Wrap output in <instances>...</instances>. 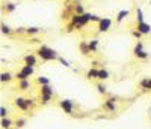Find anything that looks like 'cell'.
<instances>
[{
    "label": "cell",
    "mask_w": 151,
    "mask_h": 129,
    "mask_svg": "<svg viewBox=\"0 0 151 129\" xmlns=\"http://www.w3.org/2000/svg\"><path fill=\"white\" fill-rule=\"evenodd\" d=\"M36 56L40 57L42 62H52V60H58L59 59L56 51L53 48L47 47V45H41L40 48H38L36 50Z\"/></svg>",
    "instance_id": "cell-1"
},
{
    "label": "cell",
    "mask_w": 151,
    "mask_h": 129,
    "mask_svg": "<svg viewBox=\"0 0 151 129\" xmlns=\"http://www.w3.org/2000/svg\"><path fill=\"white\" fill-rule=\"evenodd\" d=\"M112 20L110 18H107V17H103L101 20L98 21V32H101V33H106V32H109L110 30V27H112Z\"/></svg>",
    "instance_id": "cell-2"
},
{
    "label": "cell",
    "mask_w": 151,
    "mask_h": 129,
    "mask_svg": "<svg viewBox=\"0 0 151 129\" xmlns=\"http://www.w3.org/2000/svg\"><path fill=\"white\" fill-rule=\"evenodd\" d=\"M133 54H134V57H137V59H147V57H148V53L144 50V44H142V42H137V44L134 45Z\"/></svg>",
    "instance_id": "cell-3"
},
{
    "label": "cell",
    "mask_w": 151,
    "mask_h": 129,
    "mask_svg": "<svg viewBox=\"0 0 151 129\" xmlns=\"http://www.w3.org/2000/svg\"><path fill=\"white\" fill-rule=\"evenodd\" d=\"M59 107L64 110V113H67V114H73V110H74L73 101H70V99H62V101H59Z\"/></svg>",
    "instance_id": "cell-4"
},
{
    "label": "cell",
    "mask_w": 151,
    "mask_h": 129,
    "mask_svg": "<svg viewBox=\"0 0 151 129\" xmlns=\"http://www.w3.org/2000/svg\"><path fill=\"white\" fill-rule=\"evenodd\" d=\"M15 107L20 108L21 111H27L29 110V104L26 98H15Z\"/></svg>",
    "instance_id": "cell-5"
},
{
    "label": "cell",
    "mask_w": 151,
    "mask_h": 129,
    "mask_svg": "<svg viewBox=\"0 0 151 129\" xmlns=\"http://www.w3.org/2000/svg\"><path fill=\"white\" fill-rule=\"evenodd\" d=\"M136 30H139L142 35H150V33H151V26H150L148 23H145V21H142V23H137V26H136Z\"/></svg>",
    "instance_id": "cell-6"
},
{
    "label": "cell",
    "mask_w": 151,
    "mask_h": 129,
    "mask_svg": "<svg viewBox=\"0 0 151 129\" xmlns=\"http://www.w3.org/2000/svg\"><path fill=\"white\" fill-rule=\"evenodd\" d=\"M24 60V64H30V66H35V64L38 63V56L36 54H26L23 57Z\"/></svg>",
    "instance_id": "cell-7"
},
{
    "label": "cell",
    "mask_w": 151,
    "mask_h": 129,
    "mask_svg": "<svg viewBox=\"0 0 151 129\" xmlns=\"http://www.w3.org/2000/svg\"><path fill=\"white\" fill-rule=\"evenodd\" d=\"M130 15V11L129 9H122V11H119L118 14H116V18H115V21H116V24H121L125 18H127Z\"/></svg>",
    "instance_id": "cell-8"
},
{
    "label": "cell",
    "mask_w": 151,
    "mask_h": 129,
    "mask_svg": "<svg viewBox=\"0 0 151 129\" xmlns=\"http://www.w3.org/2000/svg\"><path fill=\"white\" fill-rule=\"evenodd\" d=\"M104 110H107V111H110V113H115L116 111V104H115V99L113 98H110V99H107L106 102H104Z\"/></svg>",
    "instance_id": "cell-9"
},
{
    "label": "cell",
    "mask_w": 151,
    "mask_h": 129,
    "mask_svg": "<svg viewBox=\"0 0 151 129\" xmlns=\"http://www.w3.org/2000/svg\"><path fill=\"white\" fill-rule=\"evenodd\" d=\"M20 72H23L26 77H30V75L35 74V66H30V64H23L21 69H20Z\"/></svg>",
    "instance_id": "cell-10"
},
{
    "label": "cell",
    "mask_w": 151,
    "mask_h": 129,
    "mask_svg": "<svg viewBox=\"0 0 151 129\" xmlns=\"http://www.w3.org/2000/svg\"><path fill=\"white\" fill-rule=\"evenodd\" d=\"M98 71H100V69L91 68L89 71L86 72V78H88V80H98Z\"/></svg>",
    "instance_id": "cell-11"
},
{
    "label": "cell",
    "mask_w": 151,
    "mask_h": 129,
    "mask_svg": "<svg viewBox=\"0 0 151 129\" xmlns=\"http://www.w3.org/2000/svg\"><path fill=\"white\" fill-rule=\"evenodd\" d=\"M53 95H55V93H41V98H40L41 101H40V102H41V104H42V105H47V104H48V102H50V101H52V98H53Z\"/></svg>",
    "instance_id": "cell-12"
},
{
    "label": "cell",
    "mask_w": 151,
    "mask_h": 129,
    "mask_svg": "<svg viewBox=\"0 0 151 129\" xmlns=\"http://www.w3.org/2000/svg\"><path fill=\"white\" fill-rule=\"evenodd\" d=\"M109 77H110V74H109L107 69L103 68V69H100V71H98V80H100V81H106Z\"/></svg>",
    "instance_id": "cell-13"
},
{
    "label": "cell",
    "mask_w": 151,
    "mask_h": 129,
    "mask_svg": "<svg viewBox=\"0 0 151 129\" xmlns=\"http://www.w3.org/2000/svg\"><path fill=\"white\" fill-rule=\"evenodd\" d=\"M74 14H79V15L86 14V12H85V8H83V5H82L80 2H77V3L74 5Z\"/></svg>",
    "instance_id": "cell-14"
},
{
    "label": "cell",
    "mask_w": 151,
    "mask_h": 129,
    "mask_svg": "<svg viewBox=\"0 0 151 129\" xmlns=\"http://www.w3.org/2000/svg\"><path fill=\"white\" fill-rule=\"evenodd\" d=\"M18 89L20 90H29L30 89V81L29 80H23V81H18Z\"/></svg>",
    "instance_id": "cell-15"
},
{
    "label": "cell",
    "mask_w": 151,
    "mask_h": 129,
    "mask_svg": "<svg viewBox=\"0 0 151 129\" xmlns=\"http://www.w3.org/2000/svg\"><path fill=\"white\" fill-rule=\"evenodd\" d=\"M144 21V11L142 8H136V23H142Z\"/></svg>",
    "instance_id": "cell-16"
},
{
    "label": "cell",
    "mask_w": 151,
    "mask_h": 129,
    "mask_svg": "<svg viewBox=\"0 0 151 129\" xmlns=\"http://www.w3.org/2000/svg\"><path fill=\"white\" fill-rule=\"evenodd\" d=\"M12 80V75L9 72H2V75H0V81L2 83H9Z\"/></svg>",
    "instance_id": "cell-17"
},
{
    "label": "cell",
    "mask_w": 151,
    "mask_h": 129,
    "mask_svg": "<svg viewBox=\"0 0 151 129\" xmlns=\"http://www.w3.org/2000/svg\"><path fill=\"white\" fill-rule=\"evenodd\" d=\"M40 93H55V90L52 89L50 84H47V86H41L40 87Z\"/></svg>",
    "instance_id": "cell-18"
},
{
    "label": "cell",
    "mask_w": 151,
    "mask_h": 129,
    "mask_svg": "<svg viewBox=\"0 0 151 129\" xmlns=\"http://www.w3.org/2000/svg\"><path fill=\"white\" fill-rule=\"evenodd\" d=\"M95 89H97V92L101 93V95H106V93H107V89H106V86H104L103 83H98V84L95 86Z\"/></svg>",
    "instance_id": "cell-19"
},
{
    "label": "cell",
    "mask_w": 151,
    "mask_h": 129,
    "mask_svg": "<svg viewBox=\"0 0 151 129\" xmlns=\"http://www.w3.org/2000/svg\"><path fill=\"white\" fill-rule=\"evenodd\" d=\"M0 123H2V128H3V129H9V128L12 126V120L8 119V117L2 119V122H0Z\"/></svg>",
    "instance_id": "cell-20"
},
{
    "label": "cell",
    "mask_w": 151,
    "mask_h": 129,
    "mask_svg": "<svg viewBox=\"0 0 151 129\" xmlns=\"http://www.w3.org/2000/svg\"><path fill=\"white\" fill-rule=\"evenodd\" d=\"M139 86H141L142 90H150V78H144V80H141Z\"/></svg>",
    "instance_id": "cell-21"
},
{
    "label": "cell",
    "mask_w": 151,
    "mask_h": 129,
    "mask_svg": "<svg viewBox=\"0 0 151 129\" xmlns=\"http://www.w3.org/2000/svg\"><path fill=\"white\" fill-rule=\"evenodd\" d=\"M80 50H82V54H88V53H91V50H89V45H88V42H80Z\"/></svg>",
    "instance_id": "cell-22"
},
{
    "label": "cell",
    "mask_w": 151,
    "mask_h": 129,
    "mask_svg": "<svg viewBox=\"0 0 151 129\" xmlns=\"http://www.w3.org/2000/svg\"><path fill=\"white\" fill-rule=\"evenodd\" d=\"M88 45H89V50H91V51H97V50H98V41H97V39L89 41V42H88Z\"/></svg>",
    "instance_id": "cell-23"
},
{
    "label": "cell",
    "mask_w": 151,
    "mask_h": 129,
    "mask_svg": "<svg viewBox=\"0 0 151 129\" xmlns=\"http://www.w3.org/2000/svg\"><path fill=\"white\" fill-rule=\"evenodd\" d=\"M15 8H17V5L12 3V2H8V3L5 5V11H6V12H14Z\"/></svg>",
    "instance_id": "cell-24"
},
{
    "label": "cell",
    "mask_w": 151,
    "mask_h": 129,
    "mask_svg": "<svg viewBox=\"0 0 151 129\" xmlns=\"http://www.w3.org/2000/svg\"><path fill=\"white\" fill-rule=\"evenodd\" d=\"M2 33H3V35H11V33H12V29L9 27L8 24L2 23Z\"/></svg>",
    "instance_id": "cell-25"
},
{
    "label": "cell",
    "mask_w": 151,
    "mask_h": 129,
    "mask_svg": "<svg viewBox=\"0 0 151 129\" xmlns=\"http://www.w3.org/2000/svg\"><path fill=\"white\" fill-rule=\"evenodd\" d=\"M41 32V29H38V27H27L26 29V33L27 35H38Z\"/></svg>",
    "instance_id": "cell-26"
},
{
    "label": "cell",
    "mask_w": 151,
    "mask_h": 129,
    "mask_svg": "<svg viewBox=\"0 0 151 129\" xmlns=\"http://www.w3.org/2000/svg\"><path fill=\"white\" fill-rule=\"evenodd\" d=\"M58 60L60 62V64H62V66H65V68H71V64H70V62H68V60H65L64 57H59Z\"/></svg>",
    "instance_id": "cell-27"
},
{
    "label": "cell",
    "mask_w": 151,
    "mask_h": 129,
    "mask_svg": "<svg viewBox=\"0 0 151 129\" xmlns=\"http://www.w3.org/2000/svg\"><path fill=\"white\" fill-rule=\"evenodd\" d=\"M38 83H40L41 86H47V84H50L48 78H45V77H40V78H38Z\"/></svg>",
    "instance_id": "cell-28"
},
{
    "label": "cell",
    "mask_w": 151,
    "mask_h": 129,
    "mask_svg": "<svg viewBox=\"0 0 151 129\" xmlns=\"http://www.w3.org/2000/svg\"><path fill=\"white\" fill-rule=\"evenodd\" d=\"M24 125H26V119H18V120L15 122V126H17V128H23Z\"/></svg>",
    "instance_id": "cell-29"
},
{
    "label": "cell",
    "mask_w": 151,
    "mask_h": 129,
    "mask_svg": "<svg viewBox=\"0 0 151 129\" xmlns=\"http://www.w3.org/2000/svg\"><path fill=\"white\" fill-rule=\"evenodd\" d=\"M6 116H8V110H6L5 107H0V117H2V119H5Z\"/></svg>",
    "instance_id": "cell-30"
},
{
    "label": "cell",
    "mask_w": 151,
    "mask_h": 129,
    "mask_svg": "<svg viewBox=\"0 0 151 129\" xmlns=\"http://www.w3.org/2000/svg\"><path fill=\"white\" fill-rule=\"evenodd\" d=\"M132 35L136 38V39H141V36H142V33H141L139 30H133V32H132Z\"/></svg>",
    "instance_id": "cell-31"
},
{
    "label": "cell",
    "mask_w": 151,
    "mask_h": 129,
    "mask_svg": "<svg viewBox=\"0 0 151 129\" xmlns=\"http://www.w3.org/2000/svg\"><path fill=\"white\" fill-rule=\"evenodd\" d=\"M150 90H151V78H150Z\"/></svg>",
    "instance_id": "cell-32"
},
{
    "label": "cell",
    "mask_w": 151,
    "mask_h": 129,
    "mask_svg": "<svg viewBox=\"0 0 151 129\" xmlns=\"http://www.w3.org/2000/svg\"><path fill=\"white\" fill-rule=\"evenodd\" d=\"M65 2H71V0H65Z\"/></svg>",
    "instance_id": "cell-33"
},
{
    "label": "cell",
    "mask_w": 151,
    "mask_h": 129,
    "mask_svg": "<svg viewBox=\"0 0 151 129\" xmlns=\"http://www.w3.org/2000/svg\"><path fill=\"white\" fill-rule=\"evenodd\" d=\"M77 2H80V0H77Z\"/></svg>",
    "instance_id": "cell-34"
}]
</instances>
